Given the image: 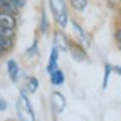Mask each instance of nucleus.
I'll return each mask as SVG.
<instances>
[{"label":"nucleus","instance_id":"393cba45","mask_svg":"<svg viewBox=\"0 0 121 121\" xmlns=\"http://www.w3.org/2000/svg\"><path fill=\"white\" fill-rule=\"evenodd\" d=\"M118 2H121V0H118Z\"/></svg>","mask_w":121,"mask_h":121},{"label":"nucleus","instance_id":"f8f14e48","mask_svg":"<svg viewBox=\"0 0 121 121\" xmlns=\"http://www.w3.org/2000/svg\"><path fill=\"white\" fill-rule=\"evenodd\" d=\"M13 45H15V39H12V37H2V35H0V47H2L5 52H10L13 49Z\"/></svg>","mask_w":121,"mask_h":121},{"label":"nucleus","instance_id":"6e6552de","mask_svg":"<svg viewBox=\"0 0 121 121\" xmlns=\"http://www.w3.org/2000/svg\"><path fill=\"white\" fill-rule=\"evenodd\" d=\"M57 60H59V49L54 45L51 51V56H49V62H47V74H51L57 69Z\"/></svg>","mask_w":121,"mask_h":121},{"label":"nucleus","instance_id":"9b49d317","mask_svg":"<svg viewBox=\"0 0 121 121\" xmlns=\"http://www.w3.org/2000/svg\"><path fill=\"white\" fill-rule=\"evenodd\" d=\"M0 10H2V12H9V13L15 15V17H17V13H19V9L15 7L10 0H0Z\"/></svg>","mask_w":121,"mask_h":121},{"label":"nucleus","instance_id":"a211bd4d","mask_svg":"<svg viewBox=\"0 0 121 121\" xmlns=\"http://www.w3.org/2000/svg\"><path fill=\"white\" fill-rule=\"evenodd\" d=\"M37 45H39V42H37V40H34V42H32V45H30V49H27V51H25V54H27L29 57H30V56H35V54L39 52V47H37Z\"/></svg>","mask_w":121,"mask_h":121},{"label":"nucleus","instance_id":"9d476101","mask_svg":"<svg viewBox=\"0 0 121 121\" xmlns=\"http://www.w3.org/2000/svg\"><path fill=\"white\" fill-rule=\"evenodd\" d=\"M49 78H51V82H52L54 86H60V84H64V81H66L64 72L60 71L59 67H57L54 72H51V74H49Z\"/></svg>","mask_w":121,"mask_h":121},{"label":"nucleus","instance_id":"b1692460","mask_svg":"<svg viewBox=\"0 0 121 121\" xmlns=\"http://www.w3.org/2000/svg\"><path fill=\"white\" fill-rule=\"evenodd\" d=\"M7 121H15V119H7Z\"/></svg>","mask_w":121,"mask_h":121},{"label":"nucleus","instance_id":"aec40b11","mask_svg":"<svg viewBox=\"0 0 121 121\" xmlns=\"http://www.w3.org/2000/svg\"><path fill=\"white\" fill-rule=\"evenodd\" d=\"M5 109H7V103H5V99L0 98V111H5Z\"/></svg>","mask_w":121,"mask_h":121},{"label":"nucleus","instance_id":"f3484780","mask_svg":"<svg viewBox=\"0 0 121 121\" xmlns=\"http://www.w3.org/2000/svg\"><path fill=\"white\" fill-rule=\"evenodd\" d=\"M47 29H49V25H47V19H45V12L42 10V15H40V32L45 34Z\"/></svg>","mask_w":121,"mask_h":121},{"label":"nucleus","instance_id":"4468645a","mask_svg":"<svg viewBox=\"0 0 121 121\" xmlns=\"http://www.w3.org/2000/svg\"><path fill=\"white\" fill-rule=\"evenodd\" d=\"M69 4L76 12H84L87 7V0H69Z\"/></svg>","mask_w":121,"mask_h":121},{"label":"nucleus","instance_id":"5701e85b","mask_svg":"<svg viewBox=\"0 0 121 121\" xmlns=\"http://www.w3.org/2000/svg\"><path fill=\"white\" fill-rule=\"evenodd\" d=\"M118 47H119V51H121V44H118Z\"/></svg>","mask_w":121,"mask_h":121},{"label":"nucleus","instance_id":"412c9836","mask_svg":"<svg viewBox=\"0 0 121 121\" xmlns=\"http://www.w3.org/2000/svg\"><path fill=\"white\" fill-rule=\"evenodd\" d=\"M113 72H116V74L121 76V66H113Z\"/></svg>","mask_w":121,"mask_h":121},{"label":"nucleus","instance_id":"f257e3e1","mask_svg":"<svg viewBox=\"0 0 121 121\" xmlns=\"http://www.w3.org/2000/svg\"><path fill=\"white\" fill-rule=\"evenodd\" d=\"M49 9L52 12V17H54L56 24L59 25V29H66L71 22L66 2L64 0H49Z\"/></svg>","mask_w":121,"mask_h":121},{"label":"nucleus","instance_id":"dca6fc26","mask_svg":"<svg viewBox=\"0 0 121 121\" xmlns=\"http://www.w3.org/2000/svg\"><path fill=\"white\" fill-rule=\"evenodd\" d=\"M0 35H2V37H12V39H15V29L2 27V25H0Z\"/></svg>","mask_w":121,"mask_h":121},{"label":"nucleus","instance_id":"2eb2a0df","mask_svg":"<svg viewBox=\"0 0 121 121\" xmlns=\"http://www.w3.org/2000/svg\"><path fill=\"white\" fill-rule=\"evenodd\" d=\"M113 74V66L111 64H104V76H103V89L108 87V81H109V76Z\"/></svg>","mask_w":121,"mask_h":121},{"label":"nucleus","instance_id":"6ab92c4d","mask_svg":"<svg viewBox=\"0 0 121 121\" xmlns=\"http://www.w3.org/2000/svg\"><path fill=\"white\" fill-rule=\"evenodd\" d=\"M114 39H116V42H118V44H121V25L116 29V32H114Z\"/></svg>","mask_w":121,"mask_h":121},{"label":"nucleus","instance_id":"20e7f679","mask_svg":"<svg viewBox=\"0 0 121 121\" xmlns=\"http://www.w3.org/2000/svg\"><path fill=\"white\" fill-rule=\"evenodd\" d=\"M51 99H52V106H54L56 113L64 111V108H66V98H64L62 94H60L59 91H54L52 96H51Z\"/></svg>","mask_w":121,"mask_h":121},{"label":"nucleus","instance_id":"f03ea898","mask_svg":"<svg viewBox=\"0 0 121 121\" xmlns=\"http://www.w3.org/2000/svg\"><path fill=\"white\" fill-rule=\"evenodd\" d=\"M17 114H19V121H35V113L29 101L27 91H24V89L20 91V96L17 101Z\"/></svg>","mask_w":121,"mask_h":121},{"label":"nucleus","instance_id":"4be33fe9","mask_svg":"<svg viewBox=\"0 0 121 121\" xmlns=\"http://www.w3.org/2000/svg\"><path fill=\"white\" fill-rule=\"evenodd\" d=\"M5 54H7V52H5V51H4V49H2V47H0V59H2V57H4V56H5Z\"/></svg>","mask_w":121,"mask_h":121},{"label":"nucleus","instance_id":"423d86ee","mask_svg":"<svg viewBox=\"0 0 121 121\" xmlns=\"http://www.w3.org/2000/svg\"><path fill=\"white\" fill-rule=\"evenodd\" d=\"M0 25H2V27L15 29V27H17V19H15V15H12V13H9V12H2V10H0Z\"/></svg>","mask_w":121,"mask_h":121},{"label":"nucleus","instance_id":"1a4fd4ad","mask_svg":"<svg viewBox=\"0 0 121 121\" xmlns=\"http://www.w3.org/2000/svg\"><path fill=\"white\" fill-rule=\"evenodd\" d=\"M71 56L76 59V60H79V62H82V60H87V56L84 52V49L81 47V45H76V44H71V49H69Z\"/></svg>","mask_w":121,"mask_h":121},{"label":"nucleus","instance_id":"7ed1b4c3","mask_svg":"<svg viewBox=\"0 0 121 121\" xmlns=\"http://www.w3.org/2000/svg\"><path fill=\"white\" fill-rule=\"evenodd\" d=\"M71 40H69V37L62 32V29L60 30H57V32L54 34V45L59 49V52L60 51H64V52H69V49H71Z\"/></svg>","mask_w":121,"mask_h":121},{"label":"nucleus","instance_id":"39448f33","mask_svg":"<svg viewBox=\"0 0 121 121\" xmlns=\"http://www.w3.org/2000/svg\"><path fill=\"white\" fill-rule=\"evenodd\" d=\"M71 25H72V29H74V32H76V35H78L79 39H81V42L84 44V49L87 47V45L91 44V39H89V35L86 34V30L84 29H81V25L76 22V20H71Z\"/></svg>","mask_w":121,"mask_h":121},{"label":"nucleus","instance_id":"ddd939ff","mask_svg":"<svg viewBox=\"0 0 121 121\" xmlns=\"http://www.w3.org/2000/svg\"><path fill=\"white\" fill-rule=\"evenodd\" d=\"M39 87V79L35 78V76H29L27 78V91H29V94H34L35 91Z\"/></svg>","mask_w":121,"mask_h":121},{"label":"nucleus","instance_id":"0eeeda50","mask_svg":"<svg viewBox=\"0 0 121 121\" xmlns=\"http://www.w3.org/2000/svg\"><path fill=\"white\" fill-rule=\"evenodd\" d=\"M7 72H9V78L12 82H17L19 79V64L15 62L13 59H9L7 60Z\"/></svg>","mask_w":121,"mask_h":121}]
</instances>
